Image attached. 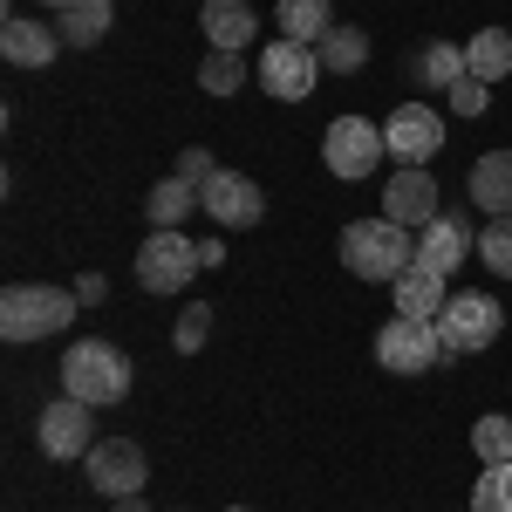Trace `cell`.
<instances>
[{"label":"cell","mask_w":512,"mask_h":512,"mask_svg":"<svg viewBox=\"0 0 512 512\" xmlns=\"http://www.w3.org/2000/svg\"><path fill=\"white\" fill-rule=\"evenodd\" d=\"M342 267L355 280L396 287V280L417 267V239H410V226H396V219H355L349 233H342Z\"/></svg>","instance_id":"6da1fadb"},{"label":"cell","mask_w":512,"mask_h":512,"mask_svg":"<svg viewBox=\"0 0 512 512\" xmlns=\"http://www.w3.org/2000/svg\"><path fill=\"white\" fill-rule=\"evenodd\" d=\"M76 287H35V280H21V287H7L0 294V335L7 342H48V335H62L69 321H76Z\"/></svg>","instance_id":"7a4b0ae2"},{"label":"cell","mask_w":512,"mask_h":512,"mask_svg":"<svg viewBox=\"0 0 512 512\" xmlns=\"http://www.w3.org/2000/svg\"><path fill=\"white\" fill-rule=\"evenodd\" d=\"M130 355L117 342H76V349L62 355V396H82V403H96V410H110L130 396Z\"/></svg>","instance_id":"3957f363"},{"label":"cell","mask_w":512,"mask_h":512,"mask_svg":"<svg viewBox=\"0 0 512 512\" xmlns=\"http://www.w3.org/2000/svg\"><path fill=\"white\" fill-rule=\"evenodd\" d=\"M35 444H41V458H55V465L89 458V451H96V403H82V396H55V403H41Z\"/></svg>","instance_id":"277c9868"},{"label":"cell","mask_w":512,"mask_h":512,"mask_svg":"<svg viewBox=\"0 0 512 512\" xmlns=\"http://www.w3.org/2000/svg\"><path fill=\"white\" fill-rule=\"evenodd\" d=\"M499 328H506V308L492 294H451L437 315V342H444V355H478L499 342Z\"/></svg>","instance_id":"5b68a950"},{"label":"cell","mask_w":512,"mask_h":512,"mask_svg":"<svg viewBox=\"0 0 512 512\" xmlns=\"http://www.w3.org/2000/svg\"><path fill=\"white\" fill-rule=\"evenodd\" d=\"M321 158H328V171H335V178L362 185L376 164L390 158L383 123H369V117H335V123H328V137H321Z\"/></svg>","instance_id":"8992f818"},{"label":"cell","mask_w":512,"mask_h":512,"mask_svg":"<svg viewBox=\"0 0 512 512\" xmlns=\"http://www.w3.org/2000/svg\"><path fill=\"white\" fill-rule=\"evenodd\" d=\"M82 472H89V485L117 506V499H137V492H144L151 458H144V444H137V437H103V444L82 458Z\"/></svg>","instance_id":"52a82bcc"},{"label":"cell","mask_w":512,"mask_h":512,"mask_svg":"<svg viewBox=\"0 0 512 512\" xmlns=\"http://www.w3.org/2000/svg\"><path fill=\"white\" fill-rule=\"evenodd\" d=\"M198 267H205V253H198V239H185V233H151L144 253H137L144 294H185Z\"/></svg>","instance_id":"ba28073f"},{"label":"cell","mask_w":512,"mask_h":512,"mask_svg":"<svg viewBox=\"0 0 512 512\" xmlns=\"http://www.w3.org/2000/svg\"><path fill=\"white\" fill-rule=\"evenodd\" d=\"M376 362L396 369V376H424L444 362V342H437V321H410V315H390L376 328Z\"/></svg>","instance_id":"9c48e42d"},{"label":"cell","mask_w":512,"mask_h":512,"mask_svg":"<svg viewBox=\"0 0 512 512\" xmlns=\"http://www.w3.org/2000/svg\"><path fill=\"white\" fill-rule=\"evenodd\" d=\"M315 76H321V55L308 41H267V48H260V89L280 96V103L315 96Z\"/></svg>","instance_id":"30bf717a"},{"label":"cell","mask_w":512,"mask_h":512,"mask_svg":"<svg viewBox=\"0 0 512 512\" xmlns=\"http://www.w3.org/2000/svg\"><path fill=\"white\" fill-rule=\"evenodd\" d=\"M437 212H444V198H437V178L431 164H396L390 185H383V219H396V226H431Z\"/></svg>","instance_id":"8fae6325"},{"label":"cell","mask_w":512,"mask_h":512,"mask_svg":"<svg viewBox=\"0 0 512 512\" xmlns=\"http://www.w3.org/2000/svg\"><path fill=\"white\" fill-rule=\"evenodd\" d=\"M383 144L396 164H431L444 151V117L431 103H396V117L383 123Z\"/></svg>","instance_id":"7c38bea8"},{"label":"cell","mask_w":512,"mask_h":512,"mask_svg":"<svg viewBox=\"0 0 512 512\" xmlns=\"http://www.w3.org/2000/svg\"><path fill=\"white\" fill-rule=\"evenodd\" d=\"M198 198H205V219H212V226H226V233L260 226V212H267V192H260L246 171H212Z\"/></svg>","instance_id":"4fadbf2b"},{"label":"cell","mask_w":512,"mask_h":512,"mask_svg":"<svg viewBox=\"0 0 512 512\" xmlns=\"http://www.w3.org/2000/svg\"><path fill=\"white\" fill-rule=\"evenodd\" d=\"M472 246H478L472 219H465V212H451V205H444V212H437L431 226H424V233H417V260H424V267H437V274L451 280V274H458V267H465V260H472Z\"/></svg>","instance_id":"5bb4252c"},{"label":"cell","mask_w":512,"mask_h":512,"mask_svg":"<svg viewBox=\"0 0 512 512\" xmlns=\"http://www.w3.org/2000/svg\"><path fill=\"white\" fill-rule=\"evenodd\" d=\"M62 48H69V41L55 35V28H41V21H21V14L0 28V55H7L14 69H48Z\"/></svg>","instance_id":"9a60e30c"},{"label":"cell","mask_w":512,"mask_h":512,"mask_svg":"<svg viewBox=\"0 0 512 512\" xmlns=\"http://www.w3.org/2000/svg\"><path fill=\"white\" fill-rule=\"evenodd\" d=\"M390 294H396V315H410V321H437V315H444V301H451V280L437 274V267H424V260H417V267L396 280Z\"/></svg>","instance_id":"2e32d148"},{"label":"cell","mask_w":512,"mask_h":512,"mask_svg":"<svg viewBox=\"0 0 512 512\" xmlns=\"http://www.w3.org/2000/svg\"><path fill=\"white\" fill-rule=\"evenodd\" d=\"M198 28H205V41H212V48H246V41L260 35V14H253V7H246V0H205V7H198Z\"/></svg>","instance_id":"e0dca14e"},{"label":"cell","mask_w":512,"mask_h":512,"mask_svg":"<svg viewBox=\"0 0 512 512\" xmlns=\"http://www.w3.org/2000/svg\"><path fill=\"white\" fill-rule=\"evenodd\" d=\"M472 205H485L492 219H512V151H485L472 164Z\"/></svg>","instance_id":"ac0fdd59"},{"label":"cell","mask_w":512,"mask_h":512,"mask_svg":"<svg viewBox=\"0 0 512 512\" xmlns=\"http://www.w3.org/2000/svg\"><path fill=\"white\" fill-rule=\"evenodd\" d=\"M315 55H321V76H355V69L369 62V28H349V21H335V28L315 41Z\"/></svg>","instance_id":"d6986e66"},{"label":"cell","mask_w":512,"mask_h":512,"mask_svg":"<svg viewBox=\"0 0 512 512\" xmlns=\"http://www.w3.org/2000/svg\"><path fill=\"white\" fill-rule=\"evenodd\" d=\"M198 205H205L198 185H185V178H158V185H151V205H144V212H151V233H178Z\"/></svg>","instance_id":"ffe728a7"},{"label":"cell","mask_w":512,"mask_h":512,"mask_svg":"<svg viewBox=\"0 0 512 512\" xmlns=\"http://www.w3.org/2000/svg\"><path fill=\"white\" fill-rule=\"evenodd\" d=\"M417 76H424V89H458V82L472 76V62H465V41H424V55H417Z\"/></svg>","instance_id":"44dd1931"},{"label":"cell","mask_w":512,"mask_h":512,"mask_svg":"<svg viewBox=\"0 0 512 512\" xmlns=\"http://www.w3.org/2000/svg\"><path fill=\"white\" fill-rule=\"evenodd\" d=\"M274 21H280L287 41H308V48H315V41L335 28V0H280Z\"/></svg>","instance_id":"7402d4cb"},{"label":"cell","mask_w":512,"mask_h":512,"mask_svg":"<svg viewBox=\"0 0 512 512\" xmlns=\"http://www.w3.org/2000/svg\"><path fill=\"white\" fill-rule=\"evenodd\" d=\"M55 35L69 41V48H96V41L110 35V0H76V7H62V14H55Z\"/></svg>","instance_id":"603a6c76"},{"label":"cell","mask_w":512,"mask_h":512,"mask_svg":"<svg viewBox=\"0 0 512 512\" xmlns=\"http://www.w3.org/2000/svg\"><path fill=\"white\" fill-rule=\"evenodd\" d=\"M465 62H472L478 82H506L512 76V35L506 28H478V35L465 41Z\"/></svg>","instance_id":"cb8c5ba5"},{"label":"cell","mask_w":512,"mask_h":512,"mask_svg":"<svg viewBox=\"0 0 512 512\" xmlns=\"http://www.w3.org/2000/svg\"><path fill=\"white\" fill-rule=\"evenodd\" d=\"M198 89H205V96H239V89H246V55L212 48V55L198 62Z\"/></svg>","instance_id":"d4e9b609"},{"label":"cell","mask_w":512,"mask_h":512,"mask_svg":"<svg viewBox=\"0 0 512 512\" xmlns=\"http://www.w3.org/2000/svg\"><path fill=\"white\" fill-rule=\"evenodd\" d=\"M472 451H478V465H512V417H478L472 424Z\"/></svg>","instance_id":"484cf974"},{"label":"cell","mask_w":512,"mask_h":512,"mask_svg":"<svg viewBox=\"0 0 512 512\" xmlns=\"http://www.w3.org/2000/svg\"><path fill=\"white\" fill-rule=\"evenodd\" d=\"M472 512H512V465H485V472H478Z\"/></svg>","instance_id":"4316f807"},{"label":"cell","mask_w":512,"mask_h":512,"mask_svg":"<svg viewBox=\"0 0 512 512\" xmlns=\"http://www.w3.org/2000/svg\"><path fill=\"white\" fill-rule=\"evenodd\" d=\"M478 260H485L499 280H512V219H492V226L478 233Z\"/></svg>","instance_id":"83f0119b"},{"label":"cell","mask_w":512,"mask_h":512,"mask_svg":"<svg viewBox=\"0 0 512 512\" xmlns=\"http://www.w3.org/2000/svg\"><path fill=\"white\" fill-rule=\"evenodd\" d=\"M205 335H212V308H185V315H178V328H171V349H178V355H198V349H205Z\"/></svg>","instance_id":"f1b7e54d"},{"label":"cell","mask_w":512,"mask_h":512,"mask_svg":"<svg viewBox=\"0 0 512 512\" xmlns=\"http://www.w3.org/2000/svg\"><path fill=\"white\" fill-rule=\"evenodd\" d=\"M212 171H219V164H212V151H205V144H192V151H178V171H171V178H185V185H198V192H205V178H212Z\"/></svg>","instance_id":"f546056e"},{"label":"cell","mask_w":512,"mask_h":512,"mask_svg":"<svg viewBox=\"0 0 512 512\" xmlns=\"http://www.w3.org/2000/svg\"><path fill=\"white\" fill-rule=\"evenodd\" d=\"M485 89H492V82L465 76V82H458V89H451V110H458V117H478V110H485V103H492V96H485Z\"/></svg>","instance_id":"4dcf8cb0"},{"label":"cell","mask_w":512,"mask_h":512,"mask_svg":"<svg viewBox=\"0 0 512 512\" xmlns=\"http://www.w3.org/2000/svg\"><path fill=\"white\" fill-rule=\"evenodd\" d=\"M103 294H110V280H103V274H82L76 280V301H82V308H96Z\"/></svg>","instance_id":"1f68e13d"},{"label":"cell","mask_w":512,"mask_h":512,"mask_svg":"<svg viewBox=\"0 0 512 512\" xmlns=\"http://www.w3.org/2000/svg\"><path fill=\"white\" fill-rule=\"evenodd\" d=\"M117 512H151V506H144V492H137V499H117Z\"/></svg>","instance_id":"d6a6232c"},{"label":"cell","mask_w":512,"mask_h":512,"mask_svg":"<svg viewBox=\"0 0 512 512\" xmlns=\"http://www.w3.org/2000/svg\"><path fill=\"white\" fill-rule=\"evenodd\" d=\"M41 7H55V14H62V7H76V0H41Z\"/></svg>","instance_id":"836d02e7"},{"label":"cell","mask_w":512,"mask_h":512,"mask_svg":"<svg viewBox=\"0 0 512 512\" xmlns=\"http://www.w3.org/2000/svg\"><path fill=\"white\" fill-rule=\"evenodd\" d=\"M226 512H253V506H226Z\"/></svg>","instance_id":"e575fe53"}]
</instances>
